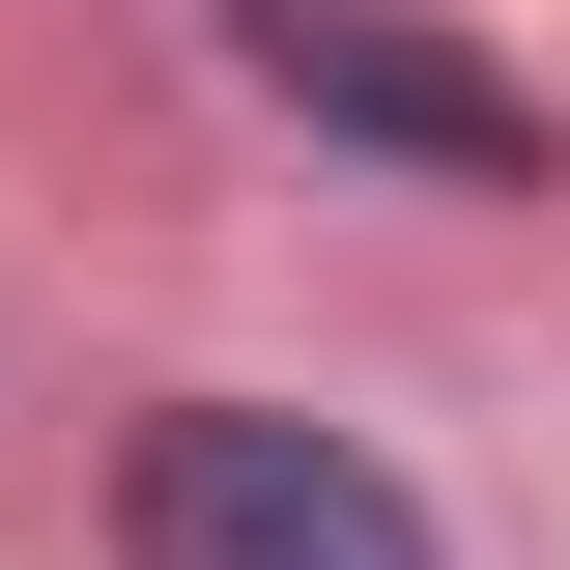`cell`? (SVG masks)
Returning a JSON list of instances; mask_svg holds the SVG:
<instances>
[{"label":"cell","instance_id":"cell-1","mask_svg":"<svg viewBox=\"0 0 570 570\" xmlns=\"http://www.w3.org/2000/svg\"><path fill=\"white\" fill-rule=\"evenodd\" d=\"M115 570H428V485L314 400H171L115 456Z\"/></svg>","mask_w":570,"mask_h":570},{"label":"cell","instance_id":"cell-2","mask_svg":"<svg viewBox=\"0 0 570 570\" xmlns=\"http://www.w3.org/2000/svg\"><path fill=\"white\" fill-rule=\"evenodd\" d=\"M228 58H257L285 115L400 142V171H542V86H513V58H456V29H400V0H228Z\"/></svg>","mask_w":570,"mask_h":570}]
</instances>
